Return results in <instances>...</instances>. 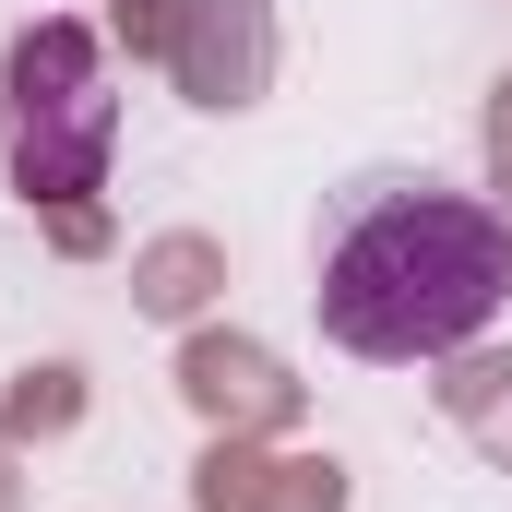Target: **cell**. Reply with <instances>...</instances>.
<instances>
[{
	"mask_svg": "<svg viewBox=\"0 0 512 512\" xmlns=\"http://www.w3.org/2000/svg\"><path fill=\"white\" fill-rule=\"evenodd\" d=\"M120 96H108V48L84 24H36L0 60V179L36 203H84L108 179Z\"/></svg>",
	"mask_w": 512,
	"mask_h": 512,
	"instance_id": "7a4b0ae2",
	"label": "cell"
},
{
	"mask_svg": "<svg viewBox=\"0 0 512 512\" xmlns=\"http://www.w3.org/2000/svg\"><path fill=\"white\" fill-rule=\"evenodd\" d=\"M501 298H512V215L441 179H346L310 239V310L370 370L477 346Z\"/></svg>",
	"mask_w": 512,
	"mask_h": 512,
	"instance_id": "6da1fadb",
	"label": "cell"
}]
</instances>
